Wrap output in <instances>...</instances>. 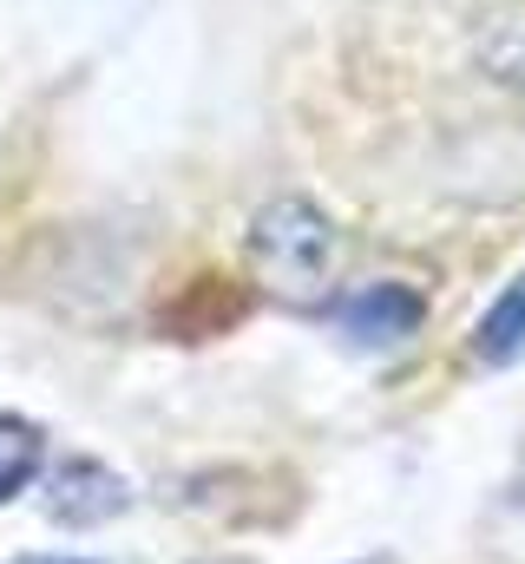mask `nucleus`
<instances>
[{"label": "nucleus", "mask_w": 525, "mask_h": 564, "mask_svg": "<svg viewBox=\"0 0 525 564\" xmlns=\"http://www.w3.org/2000/svg\"><path fill=\"white\" fill-rule=\"evenodd\" d=\"M46 473V433L20 414H0V506H13Z\"/></svg>", "instance_id": "obj_6"}, {"label": "nucleus", "mask_w": 525, "mask_h": 564, "mask_svg": "<svg viewBox=\"0 0 525 564\" xmlns=\"http://www.w3.org/2000/svg\"><path fill=\"white\" fill-rule=\"evenodd\" d=\"M250 270L262 276V289L289 308H315L335 282V257H342V237L329 224L322 204L309 197H269L257 217H250Z\"/></svg>", "instance_id": "obj_1"}, {"label": "nucleus", "mask_w": 525, "mask_h": 564, "mask_svg": "<svg viewBox=\"0 0 525 564\" xmlns=\"http://www.w3.org/2000/svg\"><path fill=\"white\" fill-rule=\"evenodd\" d=\"M335 328L368 348V355H388V348H407L427 322V295L414 282H394V276H375V282H355L349 295H335Z\"/></svg>", "instance_id": "obj_2"}, {"label": "nucleus", "mask_w": 525, "mask_h": 564, "mask_svg": "<svg viewBox=\"0 0 525 564\" xmlns=\"http://www.w3.org/2000/svg\"><path fill=\"white\" fill-rule=\"evenodd\" d=\"M473 59L493 86H513L525 93V0H500L480 13L473 26Z\"/></svg>", "instance_id": "obj_4"}, {"label": "nucleus", "mask_w": 525, "mask_h": 564, "mask_svg": "<svg viewBox=\"0 0 525 564\" xmlns=\"http://www.w3.org/2000/svg\"><path fill=\"white\" fill-rule=\"evenodd\" d=\"M13 564H86V558H13Z\"/></svg>", "instance_id": "obj_7"}, {"label": "nucleus", "mask_w": 525, "mask_h": 564, "mask_svg": "<svg viewBox=\"0 0 525 564\" xmlns=\"http://www.w3.org/2000/svg\"><path fill=\"white\" fill-rule=\"evenodd\" d=\"M131 506V486L99 459H60L46 473V512L60 525H106Z\"/></svg>", "instance_id": "obj_3"}, {"label": "nucleus", "mask_w": 525, "mask_h": 564, "mask_svg": "<svg viewBox=\"0 0 525 564\" xmlns=\"http://www.w3.org/2000/svg\"><path fill=\"white\" fill-rule=\"evenodd\" d=\"M519 355H525V276H513L493 302H486V315L473 322V361L513 368Z\"/></svg>", "instance_id": "obj_5"}]
</instances>
